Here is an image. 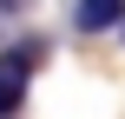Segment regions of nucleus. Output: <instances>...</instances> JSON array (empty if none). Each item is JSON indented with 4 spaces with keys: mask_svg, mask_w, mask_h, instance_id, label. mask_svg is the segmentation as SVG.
Returning a JSON list of instances; mask_svg holds the SVG:
<instances>
[{
    "mask_svg": "<svg viewBox=\"0 0 125 119\" xmlns=\"http://www.w3.org/2000/svg\"><path fill=\"white\" fill-rule=\"evenodd\" d=\"M46 60H53V40H46V33H26V40L0 46V119H20V106H26V79H33Z\"/></svg>",
    "mask_w": 125,
    "mask_h": 119,
    "instance_id": "f257e3e1",
    "label": "nucleus"
},
{
    "mask_svg": "<svg viewBox=\"0 0 125 119\" xmlns=\"http://www.w3.org/2000/svg\"><path fill=\"white\" fill-rule=\"evenodd\" d=\"M73 26L79 33H112V26H125V0H73Z\"/></svg>",
    "mask_w": 125,
    "mask_h": 119,
    "instance_id": "f03ea898",
    "label": "nucleus"
}]
</instances>
